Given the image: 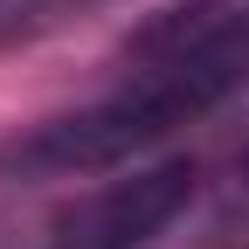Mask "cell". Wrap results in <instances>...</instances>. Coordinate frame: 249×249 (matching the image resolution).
<instances>
[{
	"label": "cell",
	"mask_w": 249,
	"mask_h": 249,
	"mask_svg": "<svg viewBox=\"0 0 249 249\" xmlns=\"http://www.w3.org/2000/svg\"><path fill=\"white\" fill-rule=\"evenodd\" d=\"M249 90V0H173L124 42V83L0 145V173H104Z\"/></svg>",
	"instance_id": "6da1fadb"
},
{
	"label": "cell",
	"mask_w": 249,
	"mask_h": 249,
	"mask_svg": "<svg viewBox=\"0 0 249 249\" xmlns=\"http://www.w3.org/2000/svg\"><path fill=\"white\" fill-rule=\"evenodd\" d=\"M194 160H160V166H132L124 180L83 194L76 208L55 214L49 249H152L194 201Z\"/></svg>",
	"instance_id": "7a4b0ae2"
},
{
	"label": "cell",
	"mask_w": 249,
	"mask_h": 249,
	"mask_svg": "<svg viewBox=\"0 0 249 249\" xmlns=\"http://www.w3.org/2000/svg\"><path fill=\"white\" fill-rule=\"evenodd\" d=\"M97 7V0H0V42H28V35H49L70 14Z\"/></svg>",
	"instance_id": "3957f363"
},
{
	"label": "cell",
	"mask_w": 249,
	"mask_h": 249,
	"mask_svg": "<svg viewBox=\"0 0 249 249\" xmlns=\"http://www.w3.org/2000/svg\"><path fill=\"white\" fill-rule=\"evenodd\" d=\"M235 201L249 208V139H242V152H235Z\"/></svg>",
	"instance_id": "277c9868"
}]
</instances>
